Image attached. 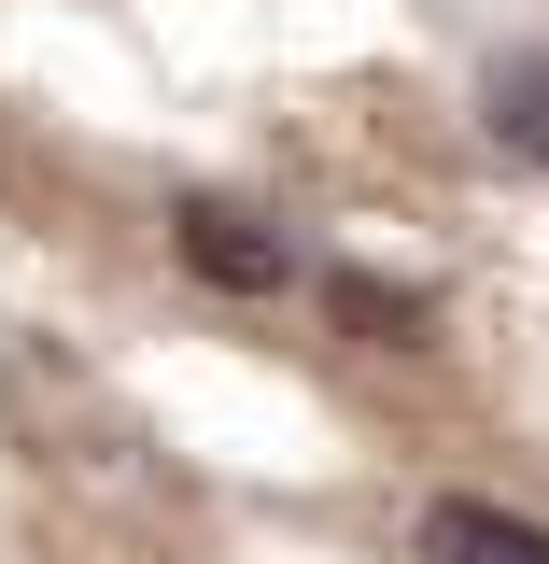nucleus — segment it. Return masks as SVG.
Listing matches in <instances>:
<instances>
[{
	"mask_svg": "<svg viewBox=\"0 0 549 564\" xmlns=\"http://www.w3.org/2000/svg\"><path fill=\"white\" fill-rule=\"evenodd\" d=\"M169 240H184V269L226 282V296H282V282H296V254L268 240V212H240V198H184Z\"/></svg>",
	"mask_w": 549,
	"mask_h": 564,
	"instance_id": "nucleus-1",
	"label": "nucleus"
},
{
	"mask_svg": "<svg viewBox=\"0 0 549 564\" xmlns=\"http://www.w3.org/2000/svg\"><path fill=\"white\" fill-rule=\"evenodd\" d=\"M422 564H549V536L521 508H493V494H437L422 508Z\"/></svg>",
	"mask_w": 549,
	"mask_h": 564,
	"instance_id": "nucleus-2",
	"label": "nucleus"
},
{
	"mask_svg": "<svg viewBox=\"0 0 549 564\" xmlns=\"http://www.w3.org/2000/svg\"><path fill=\"white\" fill-rule=\"evenodd\" d=\"M480 128H493V155L549 170V43H521V57L480 70Z\"/></svg>",
	"mask_w": 549,
	"mask_h": 564,
	"instance_id": "nucleus-3",
	"label": "nucleus"
}]
</instances>
